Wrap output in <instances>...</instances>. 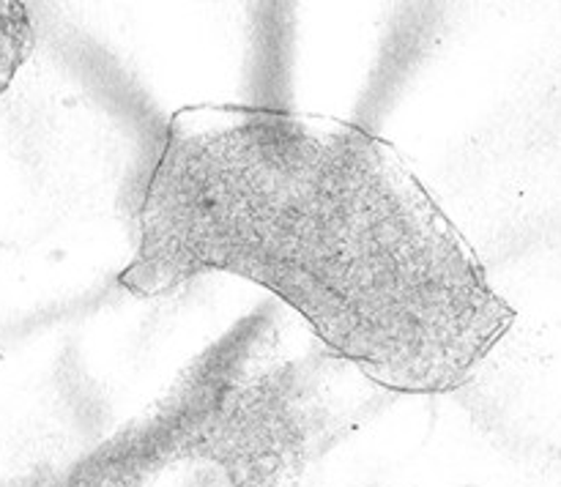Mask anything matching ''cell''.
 I'll return each mask as SVG.
<instances>
[{
  "mask_svg": "<svg viewBox=\"0 0 561 487\" xmlns=\"http://www.w3.org/2000/svg\"><path fill=\"white\" fill-rule=\"evenodd\" d=\"M272 290L376 386H466L513 310L394 146L318 113L192 104L170 118L121 285L164 295L201 274Z\"/></svg>",
  "mask_w": 561,
  "mask_h": 487,
  "instance_id": "cell-1",
  "label": "cell"
},
{
  "mask_svg": "<svg viewBox=\"0 0 561 487\" xmlns=\"http://www.w3.org/2000/svg\"><path fill=\"white\" fill-rule=\"evenodd\" d=\"M33 47V31L22 3H0V91L14 80Z\"/></svg>",
  "mask_w": 561,
  "mask_h": 487,
  "instance_id": "cell-2",
  "label": "cell"
}]
</instances>
